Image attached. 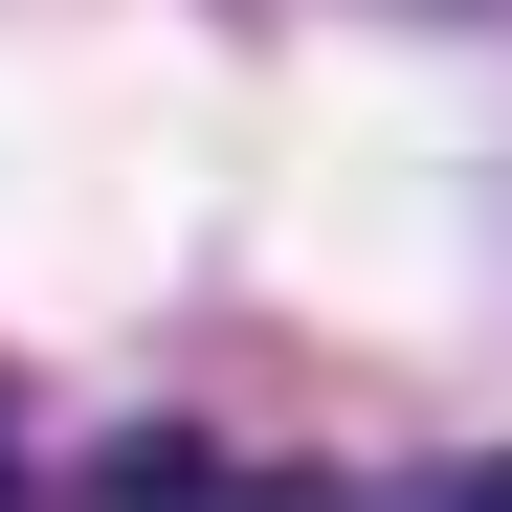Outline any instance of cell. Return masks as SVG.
I'll list each match as a JSON object with an SVG mask.
<instances>
[{"label": "cell", "instance_id": "obj_1", "mask_svg": "<svg viewBox=\"0 0 512 512\" xmlns=\"http://www.w3.org/2000/svg\"><path fill=\"white\" fill-rule=\"evenodd\" d=\"M90 512H357L334 468H223V446H112Z\"/></svg>", "mask_w": 512, "mask_h": 512}, {"label": "cell", "instance_id": "obj_2", "mask_svg": "<svg viewBox=\"0 0 512 512\" xmlns=\"http://www.w3.org/2000/svg\"><path fill=\"white\" fill-rule=\"evenodd\" d=\"M423 512H512V468H446V490H423Z\"/></svg>", "mask_w": 512, "mask_h": 512}]
</instances>
